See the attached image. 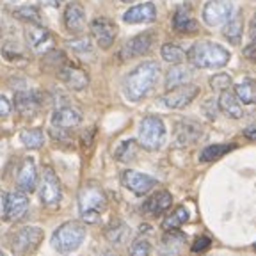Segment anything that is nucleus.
<instances>
[{
    "label": "nucleus",
    "mask_w": 256,
    "mask_h": 256,
    "mask_svg": "<svg viewBox=\"0 0 256 256\" xmlns=\"http://www.w3.org/2000/svg\"><path fill=\"white\" fill-rule=\"evenodd\" d=\"M160 76V66L155 60H146L124 76L123 91L130 102H140L153 91Z\"/></svg>",
    "instance_id": "nucleus-1"
},
{
    "label": "nucleus",
    "mask_w": 256,
    "mask_h": 256,
    "mask_svg": "<svg viewBox=\"0 0 256 256\" xmlns=\"http://www.w3.org/2000/svg\"><path fill=\"white\" fill-rule=\"evenodd\" d=\"M187 57L192 66H196L200 70H217L230 62L232 54H230L228 48H224L219 43L198 41L190 46Z\"/></svg>",
    "instance_id": "nucleus-2"
},
{
    "label": "nucleus",
    "mask_w": 256,
    "mask_h": 256,
    "mask_svg": "<svg viewBox=\"0 0 256 256\" xmlns=\"http://www.w3.org/2000/svg\"><path fill=\"white\" fill-rule=\"evenodd\" d=\"M107 208V196L98 185L88 184L78 192L80 217L86 224H96Z\"/></svg>",
    "instance_id": "nucleus-3"
},
{
    "label": "nucleus",
    "mask_w": 256,
    "mask_h": 256,
    "mask_svg": "<svg viewBox=\"0 0 256 256\" xmlns=\"http://www.w3.org/2000/svg\"><path fill=\"white\" fill-rule=\"evenodd\" d=\"M86 238V226L78 220L60 224L52 235V246L60 254H70L82 246Z\"/></svg>",
    "instance_id": "nucleus-4"
},
{
    "label": "nucleus",
    "mask_w": 256,
    "mask_h": 256,
    "mask_svg": "<svg viewBox=\"0 0 256 256\" xmlns=\"http://www.w3.org/2000/svg\"><path fill=\"white\" fill-rule=\"evenodd\" d=\"M139 146L146 152H156L166 142V124L156 116H146L139 124Z\"/></svg>",
    "instance_id": "nucleus-5"
},
{
    "label": "nucleus",
    "mask_w": 256,
    "mask_h": 256,
    "mask_svg": "<svg viewBox=\"0 0 256 256\" xmlns=\"http://www.w3.org/2000/svg\"><path fill=\"white\" fill-rule=\"evenodd\" d=\"M43 230L40 226H25L12 235L11 249L16 256H28L40 248L43 242Z\"/></svg>",
    "instance_id": "nucleus-6"
},
{
    "label": "nucleus",
    "mask_w": 256,
    "mask_h": 256,
    "mask_svg": "<svg viewBox=\"0 0 256 256\" xmlns=\"http://www.w3.org/2000/svg\"><path fill=\"white\" fill-rule=\"evenodd\" d=\"M40 200L44 206L57 208L62 201V185L52 168H44L40 182Z\"/></svg>",
    "instance_id": "nucleus-7"
},
{
    "label": "nucleus",
    "mask_w": 256,
    "mask_h": 256,
    "mask_svg": "<svg viewBox=\"0 0 256 256\" xmlns=\"http://www.w3.org/2000/svg\"><path fill=\"white\" fill-rule=\"evenodd\" d=\"M200 94V88L194 84H184L178 88H172L160 98V104L166 105L168 108L172 110H180L185 108L187 105H190L192 102L196 100V96Z\"/></svg>",
    "instance_id": "nucleus-8"
},
{
    "label": "nucleus",
    "mask_w": 256,
    "mask_h": 256,
    "mask_svg": "<svg viewBox=\"0 0 256 256\" xmlns=\"http://www.w3.org/2000/svg\"><path fill=\"white\" fill-rule=\"evenodd\" d=\"M233 14V4L230 0H208L203 8V22L208 27H219Z\"/></svg>",
    "instance_id": "nucleus-9"
},
{
    "label": "nucleus",
    "mask_w": 256,
    "mask_h": 256,
    "mask_svg": "<svg viewBox=\"0 0 256 256\" xmlns=\"http://www.w3.org/2000/svg\"><path fill=\"white\" fill-rule=\"evenodd\" d=\"M89 28H91L92 40L96 41V44L100 48L107 50V48H110L112 44H114L118 28H116V24H114L110 18H107V16H98V18H94V20L91 22Z\"/></svg>",
    "instance_id": "nucleus-10"
},
{
    "label": "nucleus",
    "mask_w": 256,
    "mask_h": 256,
    "mask_svg": "<svg viewBox=\"0 0 256 256\" xmlns=\"http://www.w3.org/2000/svg\"><path fill=\"white\" fill-rule=\"evenodd\" d=\"M121 182H123V185L128 188V190H132L134 194H137V196L148 194V192L153 190V188L156 187V184H158L153 176L144 174V172H139V171H134V169L123 171Z\"/></svg>",
    "instance_id": "nucleus-11"
},
{
    "label": "nucleus",
    "mask_w": 256,
    "mask_h": 256,
    "mask_svg": "<svg viewBox=\"0 0 256 256\" xmlns=\"http://www.w3.org/2000/svg\"><path fill=\"white\" fill-rule=\"evenodd\" d=\"M203 137V126L194 120H180L174 128V142L176 146L185 148L190 144H196Z\"/></svg>",
    "instance_id": "nucleus-12"
},
{
    "label": "nucleus",
    "mask_w": 256,
    "mask_h": 256,
    "mask_svg": "<svg viewBox=\"0 0 256 256\" xmlns=\"http://www.w3.org/2000/svg\"><path fill=\"white\" fill-rule=\"evenodd\" d=\"M153 43H155V36L153 32H142V34H137L132 40H128L124 43L123 50H121V59L128 60V59H136V57L146 56V54L152 50Z\"/></svg>",
    "instance_id": "nucleus-13"
},
{
    "label": "nucleus",
    "mask_w": 256,
    "mask_h": 256,
    "mask_svg": "<svg viewBox=\"0 0 256 256\" xmlns=\"http://www.w3.org/2000/svg\"><path fill=\"white\" fill-rule=\"evenodd\" d=\"M28 210V198L24 190L9 192L4 196V219L20 220Z\"/></svg>",
    "instance_id": "nucleus-14"
},
{
    "label": "nucleus",
    "mask_w": 256,
    "mask_h": 256,
    "mask_svg": "<svg viewBox=\"0 0 256 256\" xmlns=\"http://www.w3.org/2000/svg\"><path fill=\"white\" fill-rule=\"evenodd\" d=\"M25 40L28 46L38 52H44L54 43L50 30L46 27H41L40 24H30L25 27Z\"/></svg>",
    "instance_id": "nucleus-15"
},
{
    "label": "nucleus",
    "mask_w": 256,
    "mask_h": 256,
    "mask_svg": "<svg viewBox=\"0 0 256 256\" xmlns=\"http://www.w3.org/2000/svg\"><path fill=\"white\" fill-rule=\"evenodd\" d=\"M62 22L66 30L78 34L86 28V9L80 2H70L64 8Z\"/></svg>",
    "instance_id": "nucleus-16"
},
{
    "label": "nucleus",
    "mask_w": 256,
    "mask_h": 256,
    "mask_svg": "<svg viewBox=\"0 0 256 256\" xmlns=\"http://www.w3.org/2000/svg\"><path fill=\"white\" fill-rule=\"evenodd\" d=\"M16 184L18 188L24 192H34L38 187V169L36 162L32 156H25L22 160V166L18 169V176H16Z\"/></svg>",
    "instance_id": "nucleus-17"
},
{
    "label": "nucleus",
    "mask_w": 256,
    "mask_h": 256,
    "mask_svg": "<svg viewBox=\"0 0 256 256\" xmlns=\"http://www.w3.org/2000/svg\"><path fill=\"white\" fill-rule=\"evenodd\" d=\"M82 123V114L78 108L64 105L54 110L52 114V124L57 130H72V128L78 126Z\"/></svg>",
    "instance_id": "nucleus-18"
},
{
    "label": "nucleus",
    "mask_w": 256,
    "mask_h": 256,
    "mask_svg": "<svg viewBox=\"0 0 256 256\" xmlns=\"http://www.w3.org/2000/svg\"><path fill=\"white\" fill-rule=\"evenodd\" d=\"M14 108L22 116H36L41 108V94L38 91H18L14 94Z\"/></svg>",
    "instance_id": "nucleus-19"
},
{
    "label": "nucleus",
    "mask_w": 256,
    "mask_h": 256,
    "mask_svg": "<svg viewBox=\"0 0 256 256\" xmlns=\"http://www.w3.org/2000/svg\"><path fill=\"white\" fill-rule=\"evenodd\" d=\"M57 76H59V80L64 86H68L73 91H84L89 86L88 73H86L84 70L70 66V64H66L64 68H60L59 72H57Z\"/></svg>",
    "instance_id": "nucleus-20"
},
{
    "label": "nucleus",
    "mask_w": 256,
    "mask_h": 256,
    "mask_svg": "<svg viewBox=\"0 0 256 256\" xmlns=\"http://www.w3.org/2000/svg\"><path fill=\"white\" fill-rule=\"evenodd\" d=\"M156 20V8L153 2H144V4H137L130 8L123 14V22L130 25H139V24H152Z\"/></svg>",
    "instance_id": "nucleus-21"
},
{
    "label": "nucleus",
    "mask_w": 256,
    "mask_h": 256,
    "mask_svg": "<svg viewBox=\"0 0 256 256\" xmlns=\"http://www.w3.org/2000/svg\"><path fill=\"white\" fill-rule=\"evenodd\" d=\"M172 204V196L171 192L168 190H158L153 196H150L148 200L144 201L142 212L148 216H160V214L168 212Z\"/></svg>",
    "instance_id": "nucleus-22"
},
{
    "label": "nucleus",
    "mask_w": 256,
    "mask_h": 256,
    "mask_svg": "<svg viewBox=\"0 0 256 256\" xmlns=\"http://www.w3.org/2000/svg\"><path fill=\"white\" fill-rule=\"evenodd\" d=\"M172 28L180 34H194L198 32V22L192 18L190 9L187 6H182L174 11L172 16Z\"/></svg>",
    "instance_id": "nucleus-23"
},
{
    "label": "nucleus",
    "mask_w": 256,
    "mask_h": 256,
    "mask_svg": "<svg viewBox=\"0 0 256 256\" xmlns=\"http://www.w3.org/2000/svg\"><path fill=\"white\" fill-rule=\"evenodd\" d=\"M217 105H219V110L224 112V114L228 118H232V120H240V118L244 116L240 100L235 96V92L228 91V89H226V91H220Z\"/></svg>",
    "instance_id": "nucleus-24"
},
{
    "label": "nucleus",
    "mask_w": 256,
    "mask_h": 256,
    "mask_svg": "<svg viewBox=\"0 0 256 256\" xmlns=\"http://www.w3.org/2000/svg\"><path fill=\"white\" fill-rule=\"evenodd\" d=\"M192 78L190 68H187L185 64H174L172 68H169L168 75H166V89L178 88V86L188 84Z\"/></svg>",
    "instance_id": "nucleus-25"
},
{
    "label": "nucleus",
    "mask_w": 256,
    "mask_h": 256,
    "mask_svg": "<svg viewBox=\"0 0 256 256\" xmlns=\"http://www.w3.org/2000/svg\"><path fill=\"white\" fill-rule=\"evenodd\" d=\"M242 28H244V20H242V12L235 11L232 16H230V20L224 24L222 28V34L224 38L233 44H238L240 43V38H242Z\"/></svg>",
    "instance_id": "nucleus-26"
},
{
    "label": "nucleus",
    "mask_w": 256,
    "mask_h": 256,
    "mask_svg": "<svg viewBox=\"0 0 256 256\" xmlns=\"http://www.w3.org/2000/svg\"><path fill=\"white\" fill-rule=\"evenodd\" d=\"M185 242V235L180 233L178 230H169L166 232L164 238H162V244H160V252L164 256H172L180 251V248Z\"/></svg>",
    "instance_id": "nucleus-27"
},
{
    "label": "nucleus",
    "mask_w": 256,
    "mask_h": 256,
    "mask_svg": "<svg viewBox=\"0 0 256 256\" xmlns=\"http://www.w3.org/2000/svg\"><path fill=\"white\" fill-rule=\"evenodd\" d=\"M235 96L240 100V104L252 105L256 104V82L251 78H246L235 86Z\"/></svg>",
    "instance_id": "nucleus-28"
},
{
    "label": "nucleus",
    "mask_w": 256,
    "mask_h": 256,
    "mask_svg": "<svg viewBox=\"0 0 256 256\" xmlns=\"http://www.w3.org/2000/svg\"><path fill=\"white\" fill-rule=\"evenodd\" d=\"M128 235H130V230H128V226L123 220H114L105 230V236L108 238V242L116 246H121L123 242H126Z\"/></svg>",
    "instance_id": "nucleus-29"
},
{
    "label": "nucleus",
    "mask_w": 256,
    "mask_h": 256,
    "mask_svg": "<svg viewBox=\"0 0 256 256\" xmlns=\"http://www.w3.org/2000/svg\"><path fill=\"white\" fill-rule=\"evenodd\" d=\"M232 150H235V144H212V146L203 148V152L200 153V160L201 162H214V160H219L220 156L230 153Z\"/></svg>",
    "instance_id": "nucleus-30"
},
{
    "label": "nucleus",
    "mask_w": 256,
    "mask_h": 256,
    "mask_svg": "<svg viewBox=\"0 0 256 256\" xmlns=\"http://www.w3.org/2000/svg\"><path fill=\"white\" fill-rule=\"evenodd\" d=\"M187 220H188V210L185 206H178L162 220V228H164L166 232H169V230H178L182 224H185Z\"/></svg>",
    "instance_id": "nucleus-31"
},
{
    "label": "nucleus",
    "mask_w": 256,
    "mask_h": 256,
    "mask_svg": "<svg viewBox=\"0 0 256 256\" xmlns=\"http://www.w3.org/2000/svg\"><path fill=\"white\" fill-rule=\"evenodd\" d=\"M20 140L25 148L28 150H40L44 144V134L40 128H27L20 134Z\"/></svg>",
    "instance_id": "nucleus-32"
},
{
    "label": "nucleus",
    "mask_w": 256,
    "mask_h": 256,
    "mask_svg": "<svg viewBox=\"0 0 256 256\" xmlns=\"http://www.w3.org/2000/svg\"><path fill=\"white\" fill-rule=\"evenodd\" d=\"M114 156H116L118 162H123V164L136 160V156H137V140H134V139L123 140V142L118 146Z\"/></svg>",
    "instance_id": "nucleus-33"
},
{
    "label": "nucleus",
    "mask_w": 256,
    "mask_h": 256,
    "mask_svg": "<svg viewBox=\"0 0 256 256\" xmlns=\"http://www.w3.org/2000/svg\"><path fill=\"white\" fill-rule=\"evenodd\" d=\"M160 54H162V59L168 60L169 64H180L185 60V50L182 46L174 43H166L164 46L160 48Z\"/></svg>",
    "instance_id": "nucleus-34"
},
{
    "label": "nucleus",
    "mask_w": 256,
    "mask_h": 256,
    "mask_svg": "<svg viewBox=\"0 0 256 256\" xmlns=\"http://www.w3.org/2000/svg\"><path fill=\"white\" fill-rule=\"evenodd\" d=\"M68 64V59H66V54L60 52V50H48L43 56V66H46L48 70H57L59 72L60 68H64Z\"/></svg>",
    "instance_id": "nucleus-35"
},
{
    "label": "nucleus",
    "mask_w": 256,
    "mask_h": 256,
    "mask_svg": "<svg viewBox=\"0 0 256 256\" xmlns=\"http://www.w3.org/2000/svg\"><path fill=\"white\" fill-rule=\"evenodd\" d=\"M14 18L28 24H41V12L34 6H22L14 11Z\"/></svg>",
    "instance_id": "nucleus-36"
},
{
    "label": "nucleus",
    "mask_w": 256,
    "mask_h": 256,
    "mask_svg": "<svg viewBox=\"0 0 256 256\" xmlns=\"http://www.w3.org/2000/svg\"><path fill=\"white\" fill-rule=\"evenodd\" d=\"M152 254V244L146 238H137L128 248V256H150Z\"/></svg>",
    "instance_id": "nucleus-37"
},
{
    "label": "nucleus",
    "mask_w": 256,
    "mask_h": 256,
    "mask_svg": "<svg viewBox=\"0 0 256 256\" xmlns=\"http://www.w3.org/2000/svg\"><path fill=\"white\" fill-rule=\"evenodd\" d=\"M232 82L233 80L228 73H217L210 78V88L216 89V91H226V89H230Z\"/></svg>",
    "instance_id": "nucleus-38"
},
{
    "label": "nucleus",
    "mask_w": 256,
    "mask_h": 256,
    "mask_svg": "<svg viewBox=\"0 0 256 256\" xmlns=\"http://www.w3.org/2000/svg\"><path fill=\"white\" fill-rule=\"evenodd\" d=\"M2 57H4L6 60H9V62H14V60L22 59V52L16 48L14 43H6L4 46H2Z\"/></svg>",
    "instance_id": "nucleus-39"
},
{
    "label": "nucleus",
    "mask_w": 256,
    "mask_h": 256,
    "mask_svg": "<svg viewBox=\"0 0 256 256\" xmlns=\"http://www.w3.org/2000/svg\"><path fill=\"white\" fill-rule=\"evenodd\" d=\"M70 46H72L73 52L76 54H91V41L89 38H80V40L70 41Z\"/></svg>",
    "instance_id": "nucleus-40"
},
{
    "label": "nucleus",
    "mask_w": 256,
    "mask_h": 256,
    "mask_svg": "<svg viewBox=\"0 0 256 256\" xmlns=\"http://www.w3.org/2000/svg\"><path fill=\"white\" fill-rule=\"evenodd\" d=\"M212 246V240L208 238V236H200V238L194 240V244H192V252H203L206 251L208 248Z\"/></svg>",
    "instance_id": "nucleus-41"
},
{
    "label": "nucleus",
    "mask_w": 256,
    "mask_h": 256,
    "mask_svg": "<svg viewBox=\"0 0 256 256\" xmlns=\"http://www.w3.org/2000/svg\"><path fill=\"white\" fill-rule=\"evenodd\" d=\"M203 110L206 112V116L210 118V120H216L217 110H219V105H217L216 100H206V104L203 105Z\"/></svg>",
    "instance_id": "nucleus-42"
},
{
    "label": "nucleus",
    "mask_w": 256,
    "mask_h": 256,
    "mask_svg": "<svg viewBox=\"0 0 256 256\" xmlns=\"http://www.w3.org/2000/svg\"><path fill=\"white\" fill-rule=\"evenodd\" d=\"M11 104H9V100L6 98V96L0 94V116H9L11 114Z\"/></svg>",
    "instance_id": "nucleus-43"
},
{
    "label": "nucleus",
    "mask_w": 256,
    "mask_h": 256,
    "mask_svg": "<svg viewBox=\"0 0 256 256\" xmlns=\"http://www.w3.org/2000/svg\"><path fill=\"white\" fill-rule=\"evenodd\" d=\"M244 137L249 140H252V142H256V123L249 124L248 128L244 130Z\"/></svg>",
    "instance_id": "nucleus-44"
},
{
    "label": "nucleus",
    "mask_w": 256,
    "mask_h": 256,
    "mask_svg": "<svg viewBox=\"0 0 256 256\" xmlns=\"http://www.w3.org/2000/svg\"><path fill=\"white\" fill-rule=\"evenodd\" d=\"M244 56L248 57L249 60L256 62V43H252V44H249V46L244 48Z\"/></svg>",
    "instance_id": "nucleus-45"
},
{
    "label": "nucleus",
    "mask_w": 256,
    "mask_h": 256,
    "mask_svg": "<svg viewBox=\"0 0 256 256\" xmlns=\"http://www.w3.org/2000/svg\"><path fill=\"white\" fill-rule=\"evenodd\" d=\"M251 40L252 41H256V14H254V18H252V22H251Z\"/></svg>",
    "instance_id": "nucleus-46"
},
{
    "label": "nucleus",
    "mask_w": 256,
    "mask_h": 256,
    "mask_svg": "<svg viewBox=\"0 0 256 256\" xmlns=\"http://www.w3.org/2000/svg\"><path fill=\"white\" fill-rule=\"evenodd\" d=\"M44 6H52V8H57L60 4V0H43Z\"/></svg>",
    "instance_id": "nucleus-47"
},
{
    "label": "nucleus",
    "mask_w": 256,
    "mask_h": 256,
    "mask_svg": "<svg viewBox=\"0 0 256 256\" xmlns=\"http://www.w3.org/2000/svg\"><path fill=\"white\" fill-rule=\"evenodd\" d=\"M104 256H118V254H116V252H114V251H107Z\"/></svg>",
    "instance_id": "nucleus-48"
},
{
    "label": "nucleus",
    "mask_w": 256,
    "mask_h": 256,
    "mask_svg": "<svg viewBox=\"0 0 256 256\" xmlns=\"http://www.w3.org/2000/svg\"><path fill=\"white\" fill-rule=\"evenodd\" d=\"M120 2H124V4H130V2H134V0H120Z\"/></svg>",
    "instance_id": "nucleus-49"
},
{
    "label": "nucleus",
    "mask_w": 256,
    "mask_h": 256,
    "mask_svg": "<svg viewBox=\"0 0 256 256\" xmlns=\"http://www.w3.org/2000/svg\"><path fill=\"white\" fill-rule=\"evenodd\" d=\"M0 256H6V254H4V252H2V251H0Z\"/></svg>",
    "instance_id": "nucleus-50"
},
{
    "label": "nucleus",
    "mask_w": 256,
    "mask_h": 256,
    "mask_svg": "<svg viewBox=\"0 0 256 256\" xmlns=\"http://www.w3.org/2000/svg\"><path fill=\"white\" fill-rule=\"evenodd\" d=\"M254 249H256V246H254Z\"/></svg>",
    "instance_id": "nucleus-51"
}]
</instances>
